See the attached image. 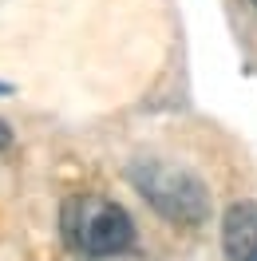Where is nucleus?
<instances>
[{
    "label": "nucleus",
    "instance_id": "obj_1",
    "mask_svg": "<svg viewBox=\"0 0 257 261\" xmlns=\"http://www.w3.org/2000/svg\"><path fill=\"white\" fill-rule=\"evenodd\" d=\"M60 229L71 249H80L83 257H115L127 253L135 242V222L131 214L99 194H75L60 210Z\"/></svg>",
    "mask_w": 257,
    "mask_h": 261
},
{
    "label": "nucleus",
    "instance_id": "obj_4",
    "mask_svg": "<svg viewBox=\"0 0 257 261\" xmlns=\"http://www.w3.org/2000/svg\"><path fill=\"white\" fill-rule=\"evenodd\" d=\"M8 143H12V130H8V123H4V119H0V150L8 147Z\"/></svg>",
    "mask_w": 257,
    "mask_h": 261
},
{
    "label": "nucleus",
    "instance_id": "obj_2",
    "mask_svg": "<svg viewBox=\"0 0 257 261\" xmlns=\"http://www.w3.org/2000/svg\"><path fill=\"white\" fill-rule=\"evenodd\" d=\"M131 186L143 194V202L155 214L170 218L174 226H202L210 214V190L202 186L198 174L186 166L159 163V159H143L127 170Z\"/></svg>",
    "mask_w": 257,
    "mask_h": 261
},
{
    "label": "nucleus",
    "instance_id": "obj_5",
    "mask_svg": "<svg viewBox=\"0 0 257 261\" xmlns=\"http://www.w3.org/2000/svg\"><path fill=\"white\" fill-rule=\"evenodd\" d=\"M4 91H8V87H4V83H0V95H4Z\"/></svg>",
    "mask_w": 257,
    "mask_h": 261
},
{
    "label": "nucleus",
    "instance_id": "obj_3",
    "mask_svg": "<svg viewBox=\"0 0 257 261\" xmlns=\"http://www.w3.org/2000/svg\"><path fill=\"white\" fill-rule=\"evenodd\" d=\"M225 261H257V202H234L222 222Z\"/></svg>",
    "mask_w": 257,
    "mask_h": 261
},
{
    "label": "nucleus",
    "instance_id": "obj_6",
    "mask_svg": "<svg viewBox=\"0 0 257 261\" xmlns=\"http://www.w3.org/2000/svg\"><path fill=\"white\" fill-rule=\"evenodd\" d=\"M253 4H257V0H253Z\"/></svg>",
    "mask_w": 257,
    "mask_h": 261
}]
</instances>
